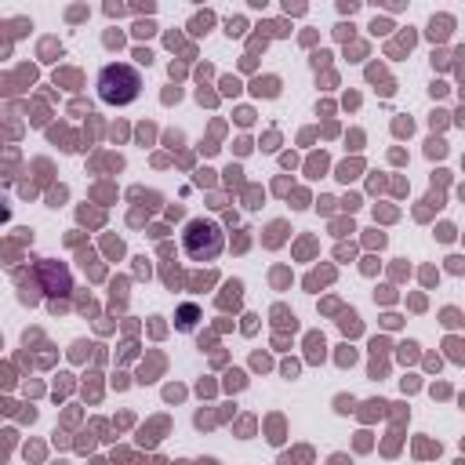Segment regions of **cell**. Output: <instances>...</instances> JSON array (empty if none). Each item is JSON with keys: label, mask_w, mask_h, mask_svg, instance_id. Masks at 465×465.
Returning a JSON list of instances; mask_svg holds the SVG:
<instances>
[{"label": "cell", "mask_w": 465, "mask_h": 465, "mask_svg": "<svg viewBox=\"0 0 465 465\" xmlns=\"http://www.w3.org/2000/svg\"><path fill=\"white\" fill-rule=\"evenodd\" d=\"M36 276H40V283H44V291H47V294L69 298V291H73V276H69V269H65L62 262L44 258V262L36 265Z\"/></svg>", "instance_id": "3"}, {"label": "cell", "mask_w": 465, "mask_h": 465, "mask_svg": "<svg viewBox=\"0 0 465 465\" xmlns=\"http://www.w3.org/2000/svg\"><path fill=\"white\" fill-rule=\"evenodd\" d=\"M182 251L189 262H214L225 251V232L214 218H193L182 229Z\"/></svg>", "instance_id": "2"}, {"label": "cell", "mask_w": 465, "mask_h": 465, "mask_svg": "<svg viewBox=\"0 0 465 465\" xmlns=\"http://www.w3.org/2000/svg\"><path fill=\"white\" fill-rule=\"evenodd\" d=\"M196 323H200V309H196V305H193V302H185V305H182V309H178V312H174V327H178V331H185V334H189V331H193V327H196Z\"/></svg>", "instance_id": "4"}, {"label": "cell", "mask_w": 465, "mask_h": 465, "mask_svg": "<svg viewBox=\"0 0 465 465\" xmlns=\"http://www.w3.org/2000/svg\"><path fill=\"white\" fill-rule=\"evenodd\" d=\"M7 218H11V207H7V203H0V222H7Z\"/></svg>", "instance_id": "5"}, {"label": "cell", "mask_w": 465, "mask_h": 465, "mask_svg": "<svg viewBox=\"0 0 465 465\" xmlns=\"http://www.w3.org/2000/svg\"><path fill=\"white\" fill-rule=\"evenodd\" d=\"M94 87L105 105H131L142 94V73L127 62H109V65H102Z\"/></svg>", "instance_id": "1"}]
</instances>
